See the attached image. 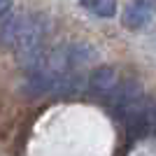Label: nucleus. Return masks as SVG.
<instances>
[{"label": "nucleus", "mask_w": 156, "mask_h": 156, "mask_svg": "<svg viewBox=\"0 0 156 156\" xmlns=\"http://www.w3.org/2000/svg\"><path fill=\"white\" fill-rule=\"evenodd\" d=\"M49 23L42 14H12L0 26V42L19 56L21 63L30 61L44 49Z\"/></svg>", "instance_id": "f257e3e1"}, {"label": "nucleus", "mask_w": 156, "mask_h": 156, "mask_svg": "<svg viewBox=\"0 0 156 156\" xmlns=\"http://www.w3.org/2000/svg\"><path fill=\"white\" fill-rule=\"evenodd\" d=\"M96 49L86 42H70V44L42 49L30 61L23 63L28 75H70L82 72L86 65L96 61Z\"/></svg>", "instance_id": "f03ea898"}, {"label": "nucleus", "mask_w": 156, "mask_h": 156, "mask_svg": "<svg viewBox=\"0 0 156 156\" xmlns=\"http://www.w3.org/2000/svg\"><path fill=\"white\" fill-rule=\"evenodd\" d=\"M86 89V75L70 72V75H28L23 91L30 96H77Z\"/></svg>", "instance_id": "7ed1b4c3"}, {"label": "nucleus", "mask_w": 156, "mask_h": 156, "mask_svg": "<svg viewBox=\"0 0 156 156\" xmlns=\"http://www.w3.org/2000/svg\"><path fill=\"white\" fill-rule=\"evenodd\" d=\"M119 82V75L114 68L110 65H98L93 68L89 75H86V91L91 96H98V98H107L112 93V89L117 86Z\"/></svg>", "instance_id": "20e7f679"}, {"label": "nucleus", "mask_w": 156, "mask_h": 156, "mask_svg": "<svg viewBox=\"0 0 156 156\" xmlns=\"http://www.w3.org/2000/svg\"><path fill=\"white\" fill-rule=\"evenodd\" d=\"M151 19H156V0H130L121 14L126 28H142Z\"/></svg>", "instance_id": "39448f33"}, {"label": "nucleus", "mask_w": 156, "mask_h": 156, "mask_svg": "<svg viewBox=\"0 0 156 156\" xmlns=\"http://www.w3.org/2000/svg\"><path fill=\"white\" fill-rule=\"evenodd\" d=\"M84 9H89L96 16H103V19H110L117 12V0H79Z\"/></svg>", "instance_id": "423d86ee"}, {"label": "nucleus", "mask_w": 156, "mask_h": 156, "mask_svg": "<svg viewBox=\"0 0 156 156\" xmlns=\"http://www.w3.org/2000/svg\"><path fill=\"white\" fill-rule=\"evenodd\" d=\"M12 0H0V26L12 16Z\"/></svg>", "instance_id": "0eeeda50"}]
</instances>
